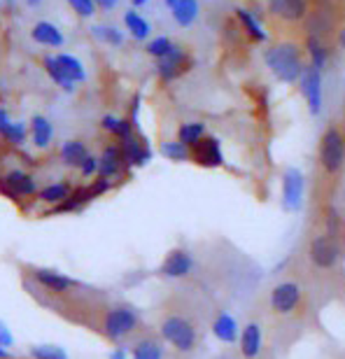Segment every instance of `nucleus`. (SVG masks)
Returning a JSON list of instances; mask_svg holds the SVG:
<instances>
[{"label": "nucleus", "mask_w": 345, "mask_h": 359, "mask_svg": "<svg viewBox=\"0 0 345 359\" xmlns=\"http://www.w3.org/2000/svg\"><path fill=\"white\" fill-rule=\"evenodd\" d=\"M308 54H311V66L318 68L322 73V68H325L327 63V56H329V49L325 47V42H322V38H313V35H308Z\"/></svg>", "instance_id": "32"}, {"label": "nucleus", "mask_w": 345, "mask_h": 359, "mask_svg": "<svg viewBox=\"0 0 345 359\" xmlns=\"http://www.w3.org/2000/svg\"><path fill=\"white\" fill-rule=\"evenodd\" d=\"M159 334L163 343H168L175 353L189 355L198 348V329L184 313L168 311L159 322Z\"/></svg>", "instance_id": "1"}, {"label": "nucleus", "mask_w": 345, "mask_h": 359, "mask_svg": "<svg viewBox=\"0 0 345 359\" xmlns=\"http://www.w3.org/2000/svg\"><path fill=\"white\" fill-rule=\"evenodd\" d=\"M140 325L138 311L133 306H112L107 308L100 322V332L110 341H124L128 339Z\"/></svg>", "instance_id": "3"}, {"label": "nucleus", "mask_w": 345, "mask_h": 359, "mask_svg": "<svg viewBox=\"0 0 345 359\" xmlns=\"http://www.w3.org/2000/svg\"><path fill=\"white\" fill-rule=\"evenodd\" d=\"M194 271V257L189 250L184 248H172L170 252L163 257L161 266H159V276L168 278V280H182Z\"/></svg>", "instance_id": "11"}, {"label": "nucleus", "mask_w": 345, "mask_h": 359, "mask_svg": "<svg viewBox=\"0 0 345 359\" xmlns=\"http://www.w3.org/2000/svg\"><path fill=\"white\" fill-rule=\"evenodd\" d=\"M320 163L329 175H336L345 163V138L336 126H329L320 140Z\"/></svg>", "instance_id": "4"}, {"label": "nucleus", "mask_w": 345, "mask_h": 359, "mask_svg": "<svg viewBox=\"0 0 345 359\" xmlns=\"http://www.w3.org/2000/svg\"><path fill=\"white\" fill-rule=\"evenodd\" d=\"M54 59L56 63H59V68H61V73L68 77L70 82L75 84H84L86 82V68H84V63L82 59H77V56L73 54H66V52H59V54H54Z\"/></svg>", "instance_id": "20"}, {"label": "nucleus", "mask_w": 345, "mask_h": 359, "mask_svg": "<svg viewBox=\"0 0 345 359\" xmlns=\"http://www.w3.org/2000/svg\"><path fill=\"white\" fill-rule=\"evenodd\" d=\"M28 138L38 149H47L54 140V124L45 114H33V119L28 121Z\"/></svg>", "instance_id": "19"}, {"label": "nucleus", "mask_w": 345, "mask_h": 359, "mask_svg": "<svg viewBox=\"0 0 345 359\" xmlns=\"http://www.w3.org/2000/svg\"><path fill=\"white\" fill-rule=\"evenodd\" d=\"M31 38H33L35 45L49 47V49H61L63 45H66V35H63V31L47 19L35 21L33 28H31Z\"/></svg>", "instance_id": "16"}, {"label": "nucleus", "mask_w": 345, "mask_h": 359, "mask_svg": "<svg viewBox=\"0 0 345 359\" xmlns=\"http://www.w3.org/2000/svg\"><path fill=\"white\" fill-rule=\"evenodd\" d=\"M161 154L166 156L168 161H189V147L182 145L180 140H168V142H161Z\"/></svg>", "instance_id": "34"}, {"label": "nucleus", "mask_w": 345, "mask_h": 359, "mask_svg": "<svg viewBox=\"0 0 345 359\" xmlns=\"http://www.w3.org/2000/svg\"><path fill=\"white\" fill-rule=\"evenodd\" d=\"M203 135H205V124H201V121H184L177 128V140L187 147L196 145Z\"/></svg>", "instance_id": "31"}, {"label": "nucleus", "mask_w": 345, "mask_h": 359, "mask_svg": "<svg viewBox=\"0 0 345 359\" xmlns=\"http://www.w3.org/2000/svg\"><path fill=\"white\" fill-rule=\"evenodd\" d=\"M191 66H194V61H191V56L187 54V49L172 42L170 52L163 56V59L156 61V75H159V80L163 84H170V82H175L177 77H182L187 70H191Z\"/></svg>", "instance_id": "6"}, {"label": "nucleus", "mask_w": 345, "mask_h": 359, "mask_svg": "<svg viewBox=\"0 0 345 359\" xmlns=\"http://www.w3.org/2000/svg\"><path fill=\"white\" fill-rule=\"evenodd\" d=\"M42 3H45V0H26V5H28V7H40Z\"/></svg>", "instance_id": "43"}, {"label": "nucleus", "mask_w": 345, "mask_h": 359, "mask_svg": "<svg viewBox=\"0 0 345 359\" xmlns=\"http://www.w3.org/2000/svg\"><path fill=\"white\" fill-rule=\"evenodd\" d=\"M93 3H96V10H100V12H112L121 0H93Z\"/></svg>", "instance_id": "40"}, {"label": "nucleus", "mask_w": 345, "mask_h": 359, "mask_svg": "<svg viewBox=\"0 0 345 359\" xmlns=\"http://www.w3.org/2000/svg\"><path fill=\"white\" fill-rule=\"evenodd\" d=\"M0 346H3V348H12L14 346V336H12L10 329L3 325V322H0Z\"/></svg>", "instance_id": "39"}, {"label": "nucleus", "mask_w": 345, "mask_h": 359, "mask_svg": "<svg viewBox=\"0 0 345 359\" xmlns=\"http://www.w3.org/2000/svg\"><path fill=\"white\" fill-rule=\"evenodd\" d=\"M70 191H73V184L70 182H52V184H47V187H42V189H38V201L40 203H45V205H61L63 201H66L70 196Z\"/></svg>", "instance_id": "25"}, {"label": "nucleus", "mask_w": 345, "mask_h": 359, "mask_svg": "<svg viewBox=\"0 0 345 359\" xmlns=\"http://www.w3.org/2000/svg\"><path fill=\"white\" fill-rule=\"evenodd\" d=\"M42 70H45V75H47L49 80H52L61 91H66V93H73V91H75V84L70 82L66 75L61 73V68H59V63H56L54 56H45V59H42Z\"/></svg>", "instance_id": "30"}, {"label": "nucleus", "mask_w": 345, "mask_h": 359, "mask_svg": "<svg viewBox=\"0 0 345 359\" xmlns=\"http://www.w3.org/2000/svg\"><path fill=\"white\" fill-rule=\"evenodd\" d=\"M91 38L98 40V42H103V45H107V47H117V49L124 47V42H126L124 31H119L117 26H110V24L91 26Z\"/></svg>", "instance_id": "28"}, {"label": "nucleus", "mask_w": 345, "mask_h": 359, "mask_svg": "<svg viewBox=\"0 0 345 359\" xmlns=\"http://www.w3.org/2000/svg\"><path fill=\"white\" fill-rule=\"evenodd\" d=\"M238 334H241V329H238V322H236L234 315H229V313H219L217 318H215L212 322V336L217 341L222 343H236L238 341Z\"/></svg>", "instance_id": "21"}, {"label": "nucleus", "mask_w": 345, "mask_h": 359, "mask_svg": "<svg viewBox=\"0 0 345 359\" xmlns=\"http://www.w3.org/2000/svg\"><path fill=\"white\" fill-rule=\"evenodd\" d=\"M117 145L121 149V156H124L126 168H140L152 161V149H149L145 138H140L138 133L128 135L124 140H117Z\"/></svg>", "instance_id": "13"}, {"label": "nucleus", "mask_w": 345, "mask_h": 359, "mask_svg": "<svg viewBox=\"0 0 345 359\" xmlns=\"http://www.w3.org/2000/svg\"><path fill=\"white\" fill-rule=\"evenodd\" d=\"M269 12L285 21H301L308 14V0H266Z\"/></svg>", "instance_id": "18"}, {"label": "nucleus", "mask_w": 345, "mask_h": 359, "mask_svg": "<svg viewBox=\"0 0 345 359\" xmlns=\"http://www.w3.org/2000/svg\"><path fill=\"white\" fill-rule=\"evenodd\" d=\"M128 353L131 359H163V343L156 339H140Z\"/></svg>", "instance_id": "29"}, {"label": "nucleus", "mask_w": 345, "mask_h": 359, "mask_svg": "<svg viewBox=\"0 0 345 359\" xmlns=\"http://www.w3.org/2000/svg\"><path fill=\"white\" fill-rule=\"evenodd\" d=\"M38 180H35L24 168H12L5 175H0V196L19 201V198H33L38 194Z\"/></svg>", "instance_id": "5"}, {"label": "nucleus", "mask_w": 345, "mask_h": 359, "mask_svg": "<svg viewBox=\"0 0 345 359\" xmlns=\"http://www.w3.org/2000/svg\"><path fill=\"white\" fill-rule=\"evenodd\" d=\"M124 28L128 31V35H131L133 40H138V42H147L149 35H152V26H149V21L142 17L135 7H131V10L124 12Z\"/></svg>", "instance_id": "22"}, {"label": "nucleus", "mask_w": 345, "mask_h": 359, "mask_svg": "<svg viewBox=\"0 0 345 359\" xmlns=\"http://www.w3.org/2000/svg\"><path fill=\"white\" fill-rule=\"evenodd\" d=\"M308 257H311L313 266L320 269V271H334L339 266V259H341V248L336 243L334 236H315L313 243H311V250H308Z\"/></svg>", "instance_id": "7"}, {"label": "nucleus", "mask_w": 345, "mask_h": 359, "mask_svg": "<svg viewBox=\"0 0 345 359\" xmlns=\"http://www.w3.org/2000/svg\"><path fill=\"white\" fill-rule=\"evenodd\" d=\"M236 19H238V24L241 28L245 31V35L250 40H255V42H266V31H264V26H262V21H259V17H255L252 12L245 10V7H236Z\"/></svg>", "instance_id": "24"}, {"label": "nucleus", "mask_w": 345, "mask_h": 359, "mask_svg": "<svg viewBox=\"0 0 345 359\" xmlns=\"http://www.w3.org/2000/svg\"><path fill=\"white\" fill-rule=\"evenodd\" d=\"M110 359H131V353L126 348H114L110 353Z\"/></svg>", "instance_id": "41"}, {"label": "nucleus", "mask_w": 345, "mask_h": 359, "mask_svg": "<svg viewBox=\"0 0 345 359\" xmlns=\"http://www.w3.org/2000/svg\"><path fill=\"white\" fill-rule=\"evenodd\" d=\"M28 355H31V359H70L61 346H49V343H45V346H33L28 350Z\"/></svg>", "instance_id": "36"}, {"label": "nucleus", "mask_w": 345, "mask_h": 359, "mask_svg": "<svg viewBox=\"0 0 345 359\" xmlns=\"http://www.w3.org/2000/svg\"><path fill=\"white\" fill-rule=\"evenodd\" d=\"M264 61H266V66H269L271 73L285 84L299 82L301 70H304L301 52L294 42H280V45H273L271 49H266Z\"/></svg>", "instance_id": "2"}, {"label": "nucleus", "mask_w": 345, "mask_h": 359, "mask_svg": "<svg viewBox=\"0 0 345 359\" xmlns=\"http://www.w3.org/2000/svg\"><path fill=\"white\" fill-rule=\"evenodd\" d=\"M170 47H172V40L168 38V35H156V38L147 40L145 52H147V56H152V59L159 61L170 52Z\"/></svg>", "instance_id": "35"}, {"label": "nucleus", "mask_w": 345, "mask_h": 359, "mask_svg": "<svg viewBox=\"0 0 345 359\" xmlns=\"http://www.w3.org/2000/svg\"><path fill=\"white\" fill-rule=\"evenodd\" d=\"M170 12H172V19H175L177 26L189 28L194 21L198 19L201 5H198V0H177V3L170 7Z\"/></svg>", "instance_id": "27"}, {"label": "nucleus", "mask_w": 345, "mask_h": 359, "mask_svg": "<svg viewBox=\"0 0 345 359\" xmlns=\"http://www.w3.org/2000/svg\"><path fill=\"white\" fill-rule=\"evenodd\" d=\"M149 0H133V7H142V5H147Z\"/></svg>", "instance_id": "44"}, {"label": "nucleus", "mask_w": 345, "mask_h": 359, "mask_svg": "<svg viewBox=\"0 0 345 359\" xmlns=\"http://www.w3.org/2000/svg\"><path fill=\"white\" fill-rule=\"evenodd\" d=\"M33 280L38 283L42 290H47L49 294H68L77 290V287H82L77 280H73L66 273L56 271V269H33Z\"/></svg>", "instance_id": "12"}, {"label": "nucleus", "mask_w": 345, "mask_h": 359, "mask_svg": "<svg viewBox=\"0 0 345 359\" xmlns=\"http://www.w3.org/2000/svg\"><path fill=\"white\" fill-rule=\"evenodd\" d=\"M341 45H343V47H345V31H343V33H341Z\"/></svg>", "instance_id": "45"}, {"label": "nucleus", "mask_w": 345, "mask_h": 359, "mask_svg": "<svg viewBox=\"0 0 345 359\" xmlns=\"http://www.w3.org/2000/svg\"><path fill=\"white\" fill-rule=\"evenodd\" d=\"M100 128L105 133H110L114 140H124L128 135L135 133V124L128 117H117V114H105L100 119Z\"/></svg>", "instance_id": "23"}, {"label": "nucleus", "mask_w": 345, "mask_h": 359, "mask_svg": "<svg viewBox=\"0 0 345 359\" xmlns=\"http://www.w3.org/2000/svg\"><path fill=\"white\" fill-rule=\"evenodd\" d=\"M189 161H194L201 168H219L224 166V152H222V142L215 135H203L196 145L189 147Z\"/></svg>", "instance_id": "9"}, {"label": "nucleus", "mask_w": 345, "mask_h": 359, "mask_svg": "<svg viewBox=\"0 0 345 359\" xmlns=\"http://www.w3.org/2000/svg\"><path fill=\"white\" fill-rule=\"evenodd\" d=\"M306 191V177L299 168H287L283 175V208L290 212L301 210Z\"/></svg>", "instance_id": "10"}, {"label": "nucleus", "mask_w": 345, "mask_h": 359, "mask_svg": "<svg viewBox=\"0 0 345 359\" xmlns=\"http://www.w3.org/2000/svg\"><path fill=\"white\" fill-rule=\"evenodd\" d=\"M322 3H327V5H332V3H336V0H322Z\"/></svg>", "instance_id": "46"}, {"label": "nucleus", "mask_w": 345, "mask_h": 359, "mask_svg": "<svg viewBox=\"0 0 345 359\" xmlns=\"http://www.w3.org/2000/svg\"><path fill=\"white\" fill-rule=\"evenodd\" d=\"M238 346H241V355L245 359H257L259 355H262L264 334H262V327H259L257 322H248V325L241 329Z\"/></svg>", "instance_id": "17"}, {"label": "nucleus", "mask_w": 345, "mask_h": 359, "mask_svg": "<svg viewBox=\"0 0 345 359\" xmlns=\"http://www.w3.org/2000/svg\"><path fill=\"white\" fill-rule=\"evenodd\" d=\"M59 154H61V161H63V166H68V168H80V163L86 159V154H89V147H86V142L82 140H66L61 145L59 149Z\"/></svg>", "instance_id": "26"}, {"label": "nucleus", "mask_w": 345, "mask_h": 359, "mask_svg": "<svg viewBox=\"0 0 345 359\" xmlns=\"http://www.w3.org/2000/svg\"><path fill=\"white\" fill-rule=\"evenodd\" d=\"M66 3L80 19L96 17V3H93V0H66Z\"/></svg>", "instance_id": "37"}, {"label": "nucleus", "mask_w": 345, "mask_h": 359, "mask_svg": "<svg viewBox=\"0 0 345 359\" xmlns=\"http://www.w3.org/2000/svg\"><path fill=\"white\" fill-rule=\"evenodd\" d=\"M124 156H121V149L117 142H110V145L103 147V152L98 156V170L96 175L98 177H105V180H112L121 175V170H124Z\"/></svg>", "instance_id": "15"}, {"label": "nucleus", "mask_w": 345, "mask_h": 359, "mask_svg": "<svg viewBox=\"0 0 345 359\" xmlns=\"http://www.w3.org/2000/svg\"><path fill=\"white\" fill-rule=\"evenodd\" d=\"M301 297H304L301 287L292 283V280H285V283H280L271 290L269 306L276 315H292L301 306Z\"/></svg>", "instance_id": "8"}, {"label": "nucleus", "mask_w": 345, "mask_h": 359, "mask_svg": "<svg viewBox=\"0 0 345 359\" xmlns=\"http://www.w3.org/2000/svg\"><path fill=\"white\" fill-rule=\"evenodd\" d=\"M0 359H12V353L3 346H0Z\"/></svg>", "instance_id": "42"}, {"label": "nucleus", "mask_w": 345, "mask_h": 359, "mask_svg": "<svg viewBox=\"0 0 345 359\" xmlns=\"http://www.w3.org/2000/svg\"><path fill=\"white\" fill-rule=\"evenodd\" d=\"M3 140H7L10 142L12 147H21L24 142L28 140V124L26 121H19V119H12V124H10V128L0 135Z\"/></svg>", "instance_id": "33"}, {"label": "nucleus", "mask_w": 345, "mask_h": 359, "mask_svg": "<svg viewBox=\"0 0 345 359\" xmlns=\"http://www.w3.org/2000/svg\"><path fill=\"white\" fill-rule=\"evenodd\" d=\"M77 170H80V175L82 177H96V170H98V156L96 154H86V159L80 163V168H77Z\"/></svg>", "instance_id": "38"}, {"label": "nucleus", "mask_w": 345, "mask_h": 359, "mask_svg": "<svg viewBox=\"0 0 345 359\" xmlns=\"http://www.w3.org/2000/svg\"><path fill=\"white\" fill-rule=\"evenodd\" d=\"M299 84H301V93H304L311 112L320 114V110H322V75H320V70L313 66H304Z\"/></svg>", "instance_id": "14"}]
</instances>
